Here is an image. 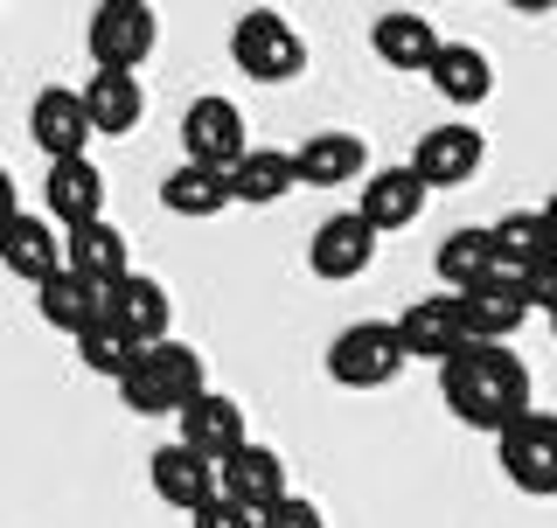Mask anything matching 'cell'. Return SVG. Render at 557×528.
Wrapping results in <instances>:
<instances>
[{
    "label": "cell",
    "mask_w": 557,
    "mask_h": 528,
    "mask_svg": "<svg viewBox=\"0 0 557 528\" xmlns=\"http://www.w3.org/2000/svg\"><path fill=\"white\" fill-rule=\"evenodd\" d=\"M293 188H300L293 181V153H278V147H251L231 167V202H244V209H272V202H286Z\"/></svg>",
    "instance_id": "28"
},
{
    "label": "cell",
    "mask_w": 557,
    "mask_h": 528,
    "mask_svg": "<svg viewBox=\"0 0 557 528\" xmlns=\"http://www.w3.org/2000/svg\"><path fill=\"white\" fill-rule=\"evenodd\" d=\"M258 528H327V521H321V507L307 494H286V501H272L265 515H258Z\"/></svg>",
    "instance_id": "31"
},
{
    "label": "cell",
    "mask_w": 557,
    "mask_h": 528,
    "mask_svg": "<svg viewBox=\"0 0 557 528\" xmlns=\"http://www.w3.org/2000/svg\"><path fill=\"white\" fill-rule=\"evenodd\" d=\"M370 257H376V230L356 216V209H342V216L313 223V237H307V272H313V278H327V286H348V278L370 272Z\"/></svg>",
    "instance_id": "10"
},
{
    "label": "cell",
    "mask_w": 557,
    "mask_h": 528,
    "mask_svg": "<svg viewBox=\"0 0 557 528\" xmlns=\"http://www.w3.org/2000/svg\"><path fill=\"white\" fill-rule=\"evenodd\" d=\"M70 341H77V362L91 368V376H104V382H119V376L133 368V355H139V341L112 320V313H104V320H91L84 334H70Z\"/></svg>",
    "instance_id": "30"
},
{
    "label": "cell",
    "mask_w": 557,
    "mask_h": 528,
    "mask_svg": "<svg viewBox=\"0 0 557 528\" xmlns=\"http://www.w3.org/2000/svg\"><path fill=\"white\" fill-rule=\"evenodd\" d=\"M216 494L237 501V507H251V515H265L272 501L293 494V487H286V460H278L272 445H251V438H244L231 460L216 466Z\"/></svg>",
    "instance_id": "14"
},
{
    "label": "cell",
    "mask_w": 557,
    "mask_h": 528,
    "mask_svg": "<svg viewBox=\"0 0 557 528\" xmlns=\"http://www.w3.org/2000/svg\"><path fill=\"white\" fill-rule=\"evenodd\" d=\"M28 139L49 153V161H70V153H91V112H84V91H70V84H49V91H35L28 104Z\"/></svg>",
    "instance_id": "12"
},
{
    "label": "cell",
    "mask_w": 557,
    "mask_h": 528,
    "mask_svg": "<svg viewBox=\"0 0 557 528\" xmlns=\"http://www.w3.org/2000/svg\"><path fill=\"white\" fill-rule=\"evenodd\" d=\"M147 480H153V494H161L168 507H182V515H196V507L216 501V466H209L202 452H188L182 438L147 460Z\"/></svg>",
    "instance_id": "20"
},
{
    "label": "cell",
    "mask_w": 557,
    "mask_h": 528,
    "mask_svg": "<svg viewBox=\"0 0 557 528\" xmlns=\"http://www.w3.org/2000/svg\"><path fill=\"white\" fill-rule=\"evenodd\" d=\"M522 286H530V306H544V313H557V243L544 257H536V272L522 278Z\"/></svg>",
    "instance_id": "33"
},
{
    "label": "cell",
    "mask_w": 557,
    "mask_h": 528,
    "mask_svg": "<svg viewBox=\"0 0 557 528\" xmlns=\"http://www.w3.org/2000/svg\"><path fill=\"white\" fill-rule=\"evenodd\" d=\"M425 84L446 104H487V91H495V63H487L474 42H440V56L425 63Z\"/></svg>",
    "instance_id": "25"
},
{
    "label": "cell",
    "mask_w": 557,
    "mask_h": 528,
    "mask_svg": "<svg viewBox=\"0 0 557 528\" xmlns=\"http://www.w3.org/2000/svg\"><path fill=\"white\" fill-rule=\"evenodd\" d=\"M425 196H432V188L418 181L411 167H376L370 188L356 196V216L370 223L376 237H383V230H411V223L425 216Z\"/></svg>",
    "instance_id": "17"
},
{
    "label": "cell",
    "mask_w": 557,
    "mask_h": 528,
    "mask_svg": "<svg viewBox=\"0 0 557 528\" xmlns=\"http://www.w3.org/2000/svg\"><path fill=\"white\" fill-rule=\"evenodd\" d=\"M112 320L126 327L139 348H153V341H168V327H174V299H168L161 278H139V272H126V278L112 286Z\"/></svg>",
    "instance_id": "23"
},
{
    "label": "cell",
    "mask_w": 557,
    "mask_h": 528,
    "mask_svg": "<svg viewBox=\"0 0 557 528\" xmlns=\"http://www.w3.org/2000/svg\"><path fill=\"white\" fill-rule=\"evenodd\" d=\"M174 417H182V445L202 452L209 466H223L244 445V411H237V397H223V390H202L196 403H182Z\"/></svg>",
    "instance_id": "16"
},
{
    "label": "cell",
    "mask_w": 557,
    "mask_h": 528,
    "mask_svg": "<svg viewBox=\"0 0 557 528\" xmlns=\"http://www.w3.org/2000/svg\"><path fill=\"white\" fill-rule=\"evenodd\" d=\"M487 161V139L474 126H460V118H446V126H425L418 133V147H411V174L425 188H460V181H474Z\"/></svg>",
    "instance_id": "8"
},
{
    "label": "cell",
    "mask_w": 557,
    "mask_h": 528,
    "mask_svg": "<svg viewBox=\"0 0 557 528\" xmlns=\"http://www.w3.org/2000/svg\"><path fill=\"white\" fill-rule=\"evenodd\" d=\"M397 341H405L411 362H446L467 348V313H460V292H425L397 313Z\"/></svg>",
    "instance_id": "9"
},
{
    "label": "cell",
    "mask_w": 557,
    "mask_h": 528,
    "mask_svg": "<svg viewBox=\"0 0 557 528\" xmlns=\"http://www.w3.org/2000/svg\"><path fill=\"white\" fill-rule=\"evenodd\" d=\"M63 264L77 278H91V286H119V278L133 272L126 257V230H112V223H77V230H63Z\"/></svg>",
    "instance_id": "22"
},
{
    "label": "cell",
    "mask_w": 557,
    "mask_h": 528,
    "mask_svg": "<svg viewBox=\"0 0 557 528\" xmlns=\"http://www.w3.org/2000/svg\"><path fill=\"white\" fill-rule=\"evenodd\" d=\"M460 313H467V341H509L536 306H530V286L516 272H487L481 286L460 292Z\"/></svg>",
    "instance_id": "13"
},
{
    "label": "cell",
    "mask_w": 557,
    "mask_h": 528,
    "mask_svg": "<svg viewBox=\"0 0 557 528\" xmlns=\"http://www.w3.org/2000/svg\"><path fill=\"white\" fill-rule=\"evenodd\" d=\"M362 167H370V147L356 133H307L293 147V181L300 188H348Z\"/></svg>",
    "instance_id": "18"
},
{
    "label": "cell",
    "mask_w": 557,
    "mask_h": 528,
    "mask_svg": "<svg viewBox=\"0 0 557 528\" xmlns=\"http://www.w3.org/2000/svg\"><path fill=\"white\" fill-rule=\"evenodd\" d=\"M432 264H440V286H446V292L481 286V278L495 272V237H487V223H467V230H453Z\"/></svg>",
    "instance_id": "29"
},
{
    "label": "cell",
    "mask_w": 557,
    "mask_h": 528,
    "mask_svg": "<svg viewBox=\"0 0 557 528\" xmlns=\"http://www.w3.org/2000/svg\"><path fill=\"white\" fill-rule=\"evenodd\" d=\"M509 8H516V14H550L557 0H509Z\"/></svg>",
    "instance_id": "35"
},
{
    "label": "cell",
    "mask_w": 557,
    "mask_h": 528,
    "mask_svg": "<svg viewBox=\"0 0 557 528\" xmlns=\"http://www.w3.org/2000/svg\"><path fill=\"white\" fill-rule=\"evenodd\" d=\"M209 390L202 382V355L188 341H153V348H139L133 368L119 376V403H126L133 417H174L182 403H196Z\"/></svg>",
    "instance_id": "2"
},
{
    "label": "cell",
    "mask_w": 557,
    "mask_h": 528,
    "mask_svg": "<svg viewBox=\"0 0 557 528\" xmlns=\"http://www.w3.org/2000/svg\"><path fill=\"white\" fill-rule=\"evenodd\" d=\"M84 112H91V133L126 139L139 118H147V91H139L133 70H91V84H84Z\"/></svg>",
    "instance_id": "21"
},
{
    "label": "cell",
    "mask_w": 557,
    "mask_h": 528,
    "mask_svg": "<svg viewBox=\"0 0 557 528\" xmlns=\"http://www.w3.org/2000/svg\"><path fill=\"white\" fill-rule=\"evenodd\" d=\"M188 528H258V515L251 507H237V501H209V507H196V515H188Z\"/></svg>",
    "instance_id": "32"
},
{
    "label": "cell",
    "mask_w": 557,
    "mask_h": 528,
    "mask_svg": "<svg viewBox=\"0 0 557 528\" xmlns=\"http://www.w3.org/2000/svg\"><path fill=\"white\" fill-rule=\"evenodd\" d=\"M440 397L467 431H509L530 411V368L509 341H467L440 362Z\"/></svg>",
    "instance_id": "1"
},
{
    "label": "cell",
    "mask_w": 557,
    "mask_h": 528,
    "mask_svg": "<svg viewBox=\"0 0 557 528\" xmlns=\"http://www.w3.org/2000/svg\"><path fill=\"white\" fill-rule=\"evenodd\" d=\"M8 216H22V188H14V174L0 167V223H8Z\"/></svg>",
    "instance_id": "34"
},
{
    "label": "cell",
    "mask_w": 557,
    "mask_h": 528,
    "mask_svg": "<svg viewBox=\"0 0 557 528\" xmlns=\"http://www.w3.org/2000/svg\"><path fill=\"white\" fill-rule=\"evenodd\" d=\"M405 368H411V355L397 341V320H356L327 341V376L342 390H391Z\"/></svg>",
    "instance_id": "4"
},
{
    "label": "cell",
    "mask_w": 557,
    "mask_h": 528,
    "mask_svg": "<svg viewBox=\"0 0 557 528\" xmlns=\"http://www.w3.org/2000/svg\"><path fill=\"white\" fill-rule=\"evenodd\" d=\"M182 153H188L196 167H223V174H231L244 153H251V126H244V112H237L231 98L202 91V98L182 112Z\"/></svg>",
    "instance_id": "7"
},
{
    "label": "cell",
    "mask_w": 557,
    "mask_h": 528,
    "mask_svg": "<svg viewBox=\"0 0 557 528\" xmlns=\"http://www.w3.org/2000/svg\"><path fill=\"white\" fill-rule=\"evenodd\" d=\"M487 237H495V272H516V278H530L536 257L557 243V230L544 223V209H509V216L487 223Z\"/></svg>",
    "instance_id": "27"
},
{
    "label": "cell",
    "mask_w": 557,
    "mask_h": 528,
    "mask_svg": "<svg viewBox=\"0 0 557 528\" xmlns=\"http://www.w3.org/2000/svg\"><path fill=\"white\" fill-rule=\"evenodd\" d=\"M231 63L251 84H293L307 70V35L278 8H251V14H237V28H231Z\"/></svg>",
    "instance_id": "3"
},
{
    "label": "cell",
    "mask_w": 557,
    "mask_h": 528,
    "mask_svg": "<svg viewBox=\"0 0 557 528\" xmlns=\"http://www.w3.org/2000/svg\"><path fill=\"white\" fill-rule=\"evenodd\" d=\"M161 209L168 216H182V223H209V216H223L231 209V174L223 167H196V161H182L161 181Z\"/></svg>",
    "instance_id": "26"
},
{
    "label": "cell",
    "mask_w": 557,
    "mask_h": 528,
    "mask_svg": "<svg viewBox=\"0 0 557 528\" xmlns=\"http://www.w3.org/2000/svg\"><path fill=\"white\" fill-rule=\"evenodd\" d=\"M370 49H376V63H391V70H425L440 56V28L411 8H391V14L370 22Z\"/></svg>",
    "instance_id": "24"
},
{
    "label": "cell",
    "mask_w": 557,
    "mask_h": 528,
    "mask_svg": "<svg viewBox=\"0 0 557 528\" xmlns=\"http://www.w3.org/2000/svg\"><path fill=\"white\" fill-rule=\"evenodd\" d=\"M0 264L22 286H42L49 272H63V230L49 216H35V209H22V216L0 223Z\"/></svg>",
    "instance_id": "15"
},
{
    "label": "cell",
    "mask_w": 557,
    "mask_h": 528,
    "mask_svg": "<svg viewBox=\"0 0 557 528\" xmlns=\"http://www.w3.org/2000/svg\"><path fill=\"white\" fill-rule=\"evenodd\" d=\"M544 223H550V230H557V196H550V202H544Z\"/></svg>",
    "instance_id": "36"
},
{
    "label": "cell",
    "mask_w": 557,
    "mask_h": 528,
    "mask_svg": "<svg viewBox=\"0 0 557 528\" xmlns=\"http://www.w3.org/2000/svg\"><path fill=\"white\" fill-rule=\"evenodd\" d=\"M42 216L57 223V230H77V223L104 216V174H98L91 153L49 161V174H42Z\"/></svg>",
    "instance_id": "11"
},
{
    "label": "cell",
    "mask_w": 557,
    "mask_h": 528,
    "mask_svg": "<svg viewBox=\"0 0 557 528\" xmlns=\"http://www.w3.org/2000/svg\"><path fill=\"white\" fill-rule=\"evenodd\" d=\"M161 42V22H153L147 0H98L91 22H84V49H91L98 70H139Z\"/></svg>",
    "instance_id": "6"
},
{
    "label": "cell",
    "mask_w": 557,
    "mask_h": 528,
    "mask_svg": "<svg viewBox=\"0 0 557 528\" xmlns=\"http://www.w3.org/2000/svg\"><path fill=\"white\" fill-rule=\"evenodd\" d=\"M495 460H502L516 494L557 501V411H536L530 403L509 431H495Z\"/></svg>",
    "instance_id": "5"
},
{
    "label": "cell",
    "mask_w": 557,
    "mask_h": 528,
    "mask_svg": "<svg viewBox=\"0 0 557 528\" xmlns=\"http://www.w3.org/2000/svg\"><path fill=\"white\" fill-rule=\"evenodd\" d=\"M35 313H42L57 334H84L91 320L112 313V286H91V278H77L63 264V272H49L42 286H35Z\"/></svg>",
    "instance_id": "19"
},
{
    "label": "cell",
    "mask_w": 557,
    "mask_h": 528,
    "mask_svg": "<svg viewBox=\"0 0 557 528\" xmlns=\"http://www.w3.org/2000/svg\"><path fill=\"white\" fill-rule=\"evenodd\" d=\"M550 334H557V313H550Z\"/></svg>",
    "instance_id": "37"
}]
</instances>
